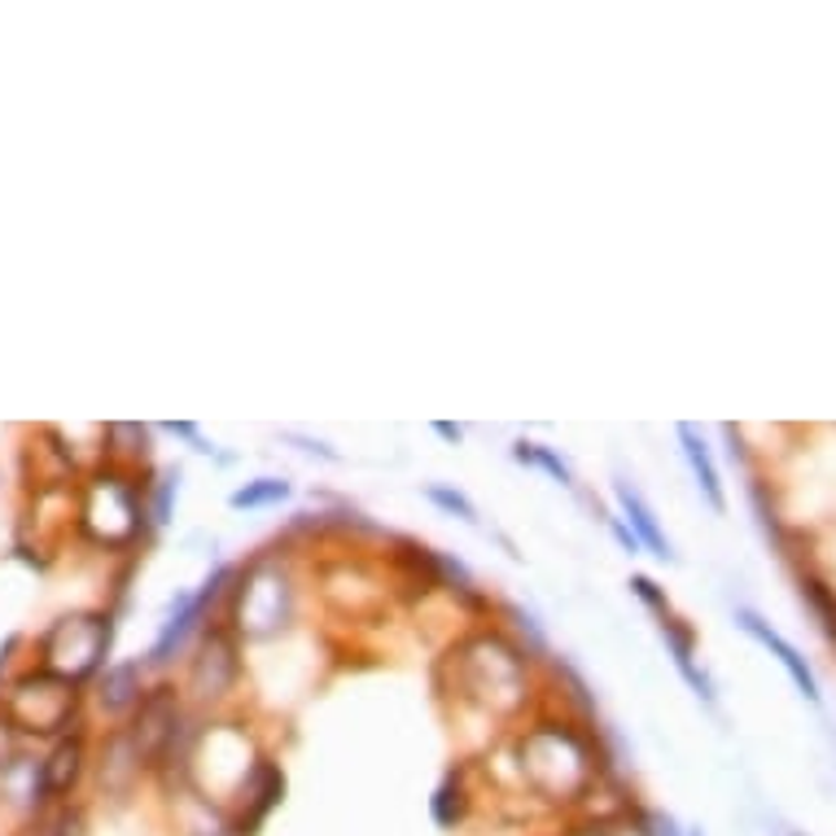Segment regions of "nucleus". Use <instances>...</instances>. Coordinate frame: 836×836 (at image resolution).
I'll use <instances>...</instances> for the list:
<instances>
[{
  "label": "nucleus",
  "mask_w": 836,
  "mask_h": 836,
  "mask_svg": "<svg viewBox=\"0 0 836 836\" xmlns=\"http://www.w3.org/2000/svg\"><path fill=\"white\" fill-rule=\"evenodd\" d=\"M736 622H740V626H744V631H749V635H753L758 644H766V648H771V653L780 657V666L789 670V679L797 684V692H802L806 701H819V684H815V675H811L806 657H802V653H797V648H793V644H789V639H784L780 631H771V626H766V622H762V617H758L753 609H740V613H736Z\"/></svg>",
  "instance_id": "nucleus-1"
},
{
  "label": "nucleus",
  "mask_w": 836,
  "mask_h": 836,
  "mask_svg": "<svg viewBox=\"0 0 836 836\" xmlns=\"http://www.w3.org/2000/svg\"><path fill=\"white\" fill-rule=\"evenodd\" d=\"M613 490H617V504H622V512H626V517H631V526H635V539H639V543H648V552H653V557L670 561V557H675V552H670V539H666V535L657 530V521H653L648 504H644V499H639V495H635V490H631L626 482H617Z\"/></svg>",
  "instance_id": "nucleus-2"
},
{
  "label": "nucleus",
  "mask_w": 836,
  "mask_h": 836,
  "mask_svg": "<svg viewBox=\"0 0 836 836\" xmlns=\"http://www.w3.org/2000/svg\"><path fill=\"white\" fill-rule=\"evenodd\" d=\"M679 438H684V456H688V465H692V474H697V482H701V490H706V499L715 504L718 512L727 508V495H722V482H718V469H715V456H710V447H706V438L692 430V425H679Z\"/></svg>",
  "instance_id": "nucleus-3"
},
{
  "label": "nucleus",
  "mask_w": 836,
  "mask_h": 836,
  "mask_svg": "<svg viewBox=\"0 0 836 836\" xmlns=\"http://www.w3.org/2000/svg\"><path fill=\"white\" fill-rule=\"evenodd\" d=\"M211 592H215V588H211ZM211 592H202V596H189L184 604H180V613H176V617L167 622V631H162V635H158V644H154V657H158V662H162V657H171V648H176V644L184 639V631L193 626V617H198L202 600L211 596Z\"/></svg>",
  "instance_id": "nucleus-4"
},
{
  "label": "nucleus",
  "mask_w": 836,
  "mask_h": 836,
  "mask_svg": "<svg viewBox=\"0 0 836 836\" xmlns=\"http://www.w3.org/2000/svg\"><path fill=\"white\" fill-rule=\"evenodd\" d=\"M285 495H289V486H285V482L263 478V482H254V486H245V490H237V495H233V504H237V508H258V504L285 499Z\"/></svg>",
  "instance_id": "nucleus-5"
},
{
  "label": "nucleus",
  "mask_w": 836,
  "mask_h": 836,
  "mask_svg": "<svg viewBox=\"0 0 836 836\" xmlns=\"http://www.w3.org/2000/svg\"><path fill=\"white\" fill-rule=\"evenodd\" d=\"M517 461H530V465L548 469V474L561 482V486H570V469H565V461H557V456H552L548 447H539V443H521V447H517Z\"/></svg>",
  "instance_id": "nucleus-6"
},
{
  "label": "nucleus",
  "mask_w": 836,
  "mask_h": 836,
  "mask_svg": "<svg viewBox=\"0 0 836 836\" xmlns=\"http://www.w3.org/2000/svg\"><path fill=\"white\" fill-rule=\"evenodd\" d=\"M430 499L434 504H443V508H452V512H461L465 521H478V508L461 495V490H447V486H430Z\"/></svg>",
  "instance_id": "nucleus-7"
},
{
  "label": "nucleus",
  "mask_w": 836,
  "mask_h": 836,
  "mask_svg": "<svg viewBox=\"0 0 836 836\" xmlns=\"http://www.w3.org/2000/svg\"><path fill=\"white\" fill-rule=\"evenodd\" d=\"M438 434L452 438V443H461V430H456V425H438Z\"/></svg>",
  "instance_id": "nucleus-8"
},
{
  "label": "nucleus",
  "mask_w": 836,
  "mask_h": 836,
  "mask_svg": "<svg viewBox=\"0 0 836 836\" xmlns=\"http://www.w3.org/2000/svg\"><path fill=\"white\" fill-rule=\"evenodd\" d=\"M692 836H701V833H692Z\"/></svg>",
  "instance_id": "nucleus-9"
},
{
  "label": "nucleus",
  "mask_w": 836,
  "mask_h": 836,
  "mask_svg": "<svg viewBox=\"0 0 836 836\" xmlns=\"http://www.w3.org/2000/svg\"><path fill=\"white\" fill-rule=\"evenodd\" d=\"M793 836H802V833H793Z\"/></svg>",
  "instance_id": "nucleus-10"
}]
</instances>
